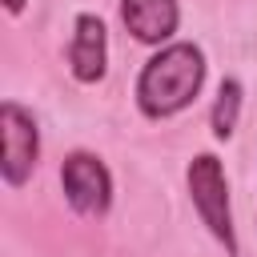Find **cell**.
<instances>
[{
	"label": "cell",
	"mask_w": 257,
	"mask_h": 257,
	"mask_svg": "<svg viewBox=\"0 0 257 257\" xmlns=\"http://www.w3.org/2000/svg\"><path fill=\"white\" fill-rule=\"evenodd\" d=\"M205 76H209V60L197 40H169V44L153 48V56L141 64L137 84H133L137 112L145 120L181 116L201 96Z\"/></svg>",
	"instance_id": "cell-1"
},
{
	"label": "cell",
	"mask_w": 257,
	"mask_h": 257,
	"mask_svg": "<svg viewBox=\"0 0 257 257\" xmlns=\"http://www.w3.org/2000/svg\"><path fill=\"white\" fill-rule=\"evenodd\" d=\"M241 108H245V84L237 76H221L213 108H209V133H213V141H233V133L241 124Z\"/></svg>",
	"instance_id": "cell-7"
},
{
	"label": "cell",
	"mask_w": 257,
	"mask_h": 257,
	"mask_svg": "<svg viewBox=\"0 0 257 257\" xmlns=\"http://www.w3.org/2000/svg\"><path fill=\"white\" fill-rule=\"evenodd\" d=\"M116 8L124 32L145 48L169 44L181 28V0H120Z\"/></svg>",
	"instance_id": "cell-6"
},
{
	"label": "cell",
	"mask_w": 257,
	"mask_h": 257,
	"mask_svg": "<svg viewBox=\"0 0 257 257\" xmlns=\"http://www.w3.org/2000/svg\"><path fill=\"white\" fill-rule=\"evenodd\" d=\"M185 189L193 201L197 221L209 229V237L225 249V257H241L237 225H233V205H229V177L217 153H193L185 165Z\"/></svg>",
	"instance_id": "cell-2"
},
{
	"label": "cell",
	"mask_w": 257,
	"mask_h": 257,
	"mask_svg": "<svg viewBox=\"0 0 257 257\" xmlns=\"http://www.w3.org/2000/svg\"><path fill=\"white\" fill-rule=\"evenodd\" d=\"M60 193H64V201L76 217L100 221L112 209V173L96 153L72 149L60 161Z\"/></svg>",
	"instance_id": "cell-4"
},
{
	"label": "cell",
	"mask_w": 257,
	"mask_h": 257,
	"mask_svg": "<svg viewBox=\"0 0 257 257\" xmlns=\"http://www.w3.org/2000/svg\"><path fill=\"white\" fill-rule=\"evenodd\" d=\"M40 165V124L20 100H0V181L24 189Z\"/></svg>",
	"instance_id": "cell-3"
},
{
	"label": "cell",
	"mask_w": 257,
	"mask_h": 257,
	"mask_svg": "<svg viewBox=\"0 0 257 257\" xmlns=\"http://www.w3.org/2000/svg\"><path fill=\"white\" fill-rule=\"evenodd\" d=\"M64 60H68L72 80L84 84V88H92L108 76V28L96 12H76L72 16V36H68Z\"/></svg>",
	"instance_id": "cell-5"
},
{
	"label": "cell",
	"mask_w": 257,
	"mask_h": 257,
	"mask_svg": "<svg viewBox=\"0 0 257 257\" xmlns=\"http://www.w3.org/2000/svg\"><path fill=\"white\" fill-rule=\"evenodd\" d=\"M0 4H4V12H8V16H20V12L28 8V0H0Z\"/></svg>",
	"instance_id": "cell-8"
}]
</instances>
